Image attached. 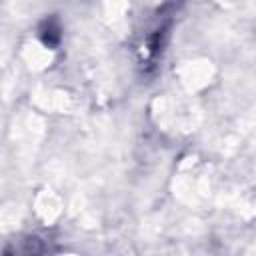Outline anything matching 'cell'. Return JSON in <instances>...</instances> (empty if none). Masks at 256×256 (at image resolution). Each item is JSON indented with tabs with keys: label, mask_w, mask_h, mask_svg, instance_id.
I'll return each instance as SVG.
<instances>
[]
</instances>
